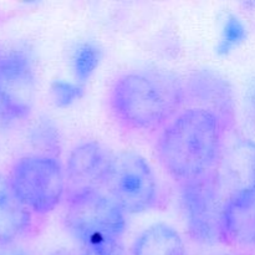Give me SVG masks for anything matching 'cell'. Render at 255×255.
I'll return each instance as SVG.
<instances>
[{
	"label": "cell",
	"mask_w": 255,
	"mask_h": 255,
	"mask_svg": "<svg viewBox=\"0 0 255 255\" xmlns=\"http://www.w3.org/2000/svg\"><path fill=\"white\" fill-rule=\"evenodd\" d=\"M47 255H72V254L67 253V252H55V253L47 254Z\"/></svg>",
	"instance_id": "cell-20"
},
{
	"label": "cell",
	"mask_w": 255,
	"mask_h": 255,
	"mask_svg": "<svg viewBox=\"0 0 255 255\" xmlns=\"http://www.w3.org/2000/svg\"><path fill=\"white\" fill-rule=\"evenodd\" d=\"M228 131L217 115L184 107L159 131L156 142L159 163L178 183L208 173L221 158Z\"/></svg>",
	"instance_id": "cell-1"
},
{
	"label": "cell",
	"mask_w": 255,
	"mask_h": 255,
	"mask_svg": "<svg viewBox=\"0 0 255 255\" xmlns=\"http://www.w3.org/2000/svg\"><path fill=\"white\" fill-rule=\"evenodd\" d=\"M109 106L128 131H161L186 107L184 81L161 70L126 72L112 85Z\"/></svg>",
	"instance_id": "cell-2"
},
{
	"label": "cell",
	"mask_w": 255,
	"mask_h": 255,
	"mask_svg": "<svg viewBox=\"0 0 255 255\" xmlns=\"http://www.w3.org/2000/svg\"><path fill=\"white\" fill-rule=\"evenodd\" d=\"M186 107H197L217 115L229 129L236 124V101L231 84L219 72L201 69L184 80Z\"/></svg>",
	"instance_id": "cell-9"
},
{
	"label": "cell",
	"mask_w": 255,
	"mask_h": 255,
	"mask_svg": "<svg viewBox=\"0 0 255 255\" xmlns=\"http://www.w3.org/2000/svg\"><path fill=\"white\" fill-rule=\"evenodd\" d=\"M20 201L36 217H45L66 198L65 167L47 153L25 154L12 163L7 174Z\"/></svg>",
	"instance_id": "cell-4"
},
{
	"label": "cell",
	"mask_w": 255,
	"mask_h": 255,
	"mask_svg": "<svg viewBox=\"0 0 255 255\" xmlns=\"http://www.w3.org/2000/svg\"><path fill=\"white\" fill-rule=\"evenodd\" d=\"M248 104L249 110L252 112V117L255 120V82L252 84V86L248 90Z\"/></svg>",
	"instance_id": "cell-19"
},
{
	"label": "cell",
	"mask_w": 255,
	"mask_h": 255,
	"mask_svg": "<svg viewBox=\"0 0 255 255\" xmlns=\"http://www.w3.org/2000/svg\"><path fill=\"white\" fill-rule=\"evenodd\" d=\"M233 255H248L247 253H241V252H239V253H237V254H233Z\"/></svg>",
	"instance_id": "cell-21"
},
{
	"label": "cell",
	"mask_w": 255,
	"mask_h": 255,
	"mask_svg": "<svg viewBox=\"0 0 255 255\" xmlns=\"http://www.w3.org/2000/svg\"><path fill=\"white\" fill-rule=\"evenodd\" d=\"M65 227L80 247V253L122 246L126 213L104 192L66 199Z\"/></svg>",
	"instance_id": "cell-3"
},
{
	"label": "cell",
	"mask_w": 255,
	"mask_h": 255,
	"mask_svg": "<svg viewBox=\"0 0 255 255\" xmlns=\"http://www.w3.org/2000/svg\"><path fill=\"white\" fill-rule=\"evenodd\" d=\"M114 154L96 141L77 144L67 156L65 166L66 198L99 193L106 189Z\"/></svg>",
	"instance_id": "cell-8"
},
{
	"label": "cell",
	"mask_w": 255,
	"mask_h": 255,
	"mask_svg": "<svg viewBox=\"0 0 255 255\" xmlns=\"http://www.w3.org/2000/svg\"><path fill=\"white\" fill-rule=\"evenodd\" d=\"M32 141L39 147L44 148L50 156H55V151L60 147L59 133L50 122H41L37 125L32 132Z\"/></svg>",
	"instance_id": "cell-17"
},
{
	"label": "cell",
	"mask_w": 255,
	"mask_h": 255,
	"mask_svg": "<svg viewBox=\"0 0 255 255\" xmlns=\"http://www.w3.org/2000/svg\"><path fill=\"white\" fill-rule=\"evenodd\" d=\"M36 70L31 51L19 45L0 46V125L12 126L31 115Z\"/></svg>",
	"instance_id": "cell-5"
},
{
	"label": "cell",
	"mask_w": 255,
	"mask_h": 255,
	"mask_svg": "<svg viewBox=\"0 0 255 255\" xmlns=\"http://www.w3.org/2000/svg\"><path fill=\"white\" fill-rule=\"evenodd\" d=\"M214 173L226 199L241 189L255 186V142L239 139L224 147Z\"/></svg>",
	"instance_id": "cell-11"
},
{
	"label": "cell",
	"mask_w": 255,
	"mask_h": 255,
	"mask_svg": "<svg viewBox=\"0 0 255 255\" xmlns=\"http://www.w3.org/2000/svg\"><path fill=\"white\" fill-rule=\"evenodd\" d=\"M179 202L191 238L204 246L221 243L219 224L226 196L214 169L179 182Z\"/></svg>",
	"instance_id": "cell-6"
},
{
	"label": "cell",
	"mask_w": 255,
	"mask_h": 255,
	"mask_svg": "<svg viewBox=\"0 0 255 255\" xmlns=\"http://www.w3.org/2000/svg\"><path fill=\"white\" fill-rule=\"evenodd\" d=\"M106 191L126 214L148 212L158 202L156 174L146 158L134 152L114 156Z\"/></svg>",
	"instance_id": "cell-7"
},
{
	"label": "cell",
	"mask_w": 255,
	"mask_h": 255,
	"mask_svg": "<svg viewBox=\"0 0 255 255\" xmlns=\"http://www.w3.org/2000/svg\"><path fill=\"white\" fill-rule=\"evenodd\" d=\"M102 59V51L94 42H84L75 49L71 57L72 71L76 82L84 85L89 81L99 67Z\"/></svg>",
	"instance_id": "cell-14"
},
{
	"label": "cell",
	"mask_w": 255,
	"mask_h": 255,
	"mask_svg": "<svg viewBox=\"0 0 255 255\" xmlns=\"http://www.w3.org/2000/svg\"><path fill=\"white\" fill-rule=\"evenodd\" d=\"M34 214L20 201L7 176L0 173V247L14 246L34 226Z\"/></svg>",
	"instance_id": "cell-12"
},
{
	"label": "cell",
	"mask_w": 255,
	"mask_h": 255,
	"mask_svg": "<svg viewBox=\"0 0 255 255\" xmlns=\"http://www.w3.org/2000/svg\"><path fill=\"white\" fill-rule=\"evenodd\" d=\"M246 24L237 15H229L226 17L222 26L221 37L217 45V54L221 56L229 55L232 51L241 46L247 39Z\"/></svg>",
	"instance_id": "cell-15"
},
{
	"label": "cell",
	"mask_w": 255,
	"mask_h": 255,
	"mask_svg": "<svg viewBox=\"0 0 255 255\" xmlns=\"http://www.w3.org/2000/svg\"><path fill=\"white\" fill-rule=\"evenodd\" d=\"M52 101L55 106L60 109H67L72 106L76 101L82 99L85 94V85L79 84V82L66 81V80H56L51 84Z\"/></svg>",
	"instance_id": "cell-16"
},
{
	"label": "cell",
	"mask_w": 255,
	"mask_h": 255,
	"mask_svg": "<svg viewBox=\"0 0 255 255\" xmlns=\"http://www.w3.org/2000/svg\"><path fill=\"white\" fill-rule=\"evenodd\" d=\"M129 255H187L181 234L166 223L143 229L134 239Z\"/></svg>",
	"instance_id": "cell-13"
},
{
	"label": "cell",
	"mask_w": 255,
	"mask_h": 255,
	"mask_svg": "<svg viewBox=\"0 0 255 255\" xmlns=\"http://www.w3.org/2000/svg\"><path fill=\"white\" fill-rule=\"evenodd\" d=\"M221 243L241 253L255 252V186L226 199L219 224Z\"/></svg>",
	"instance_id": "cell-10"
},
{
	"label": "cell",
	"mask_w": 255,
	"mask_h": 255,
	"mask_svg": "<svg viewBox=\"0 0 255 255\" xmlns=\"http://www.w3.org/2000/svg\"><path fill=\"white\" fill-rule=\"evenodd\" d=\"M0 255H29L25 253L22 249L16 248L15 246L9 247H0Z\"/></svg>",
	"instance_id": "cell-18"
}]
</instances>
